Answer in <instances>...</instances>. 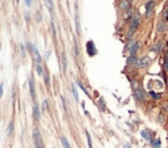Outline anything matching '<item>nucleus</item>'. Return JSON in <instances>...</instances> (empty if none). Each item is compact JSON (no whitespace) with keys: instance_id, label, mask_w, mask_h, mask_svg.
Returning a JSON list of instances; mask_svg holds the SVG:
<instances>
[{"instance_id":"1","label":"nucleus","mask_w":168,"mask_h":148,"mask_svg":"<svg viewBox=\"0 0 168 148\" xmlns=\"http://www.w3.org/2000/svg\"><path fill=\"white\" fill-rule=\"evenodd\" d=\"M131 84H133V88H134V97H135V100H137L138 102H143V101L146 100L145 91H143L139 85H135V83H134V81Z\"/></svg>"},{"instance_id":"2","label":"nucleus","mask_w":168,"mask_h":148,"mask_svg":"<svg viewBox=\"0 0 168 148\" xmlns=\"http://www.w3.org/2000/svg\"><path fill=\"white\" fill-rule=\"evenodd\" d=\"M26 48H28L29 51L34 55L36 64H41V63H42V58H41V55H40V52H38V50L36 48V46L33 45L32 42H26Z\"/></svg>"},{"instance_id":"3","label":"nucleus","mask_w":168,"mask_h":148,"mask_svg":"<svg viewBox=\"0 0 168 148\" xmlns=\"http://www.w3.org/2000/svg\"><path fill=\"white\" fill-rule=\"evenodd\" d=\"M33 135H34V143H36V148H43L42 140H41V134H40V131H38L37 128L34 130Z\"/></svg>"},{"instance_id":"4","label":"nucleus","mask_w":168,"mask_h":148,"mask_svg":"<svg viewBox=\"0 0 168 148\" xmlns=\"http://www.w3.org/2000/svg\"><path fill=\"white\" fill-rule=\"evenodd\" d=\"M87 52H88V55L89 57H93V55H96V47H95V45H93V42L92 41H88L87 42Z\"/></svg>"},{"instance_id":"5","label":"nucleus","mask_w":168,"mask_h":148,"mask_svg":"<svg viewBox=\"0 0 168 148\" xmlns=\"http://www.w3.org/2000/svg\"><path fill=\"white\" fill-rule=\"evenodd\" d=\"M33 117H34L36 121L41 119V109H40V106H38L37 102L33 104Z\"/></svg>"},{"instance_id":"6","label":"nucleus","mask_w":168,"mask_h":148,"mask_svg":"<svg viewBox=\"0 0 168 148\" xmlns=\"http://www.w3.org/2000/svg\"><path fill=\"white\" fill-rule=\"evenodd\" d=\"M29 91H30V96L33 100H36V87H34V80L33 77H29Z\"/></svg>"},{"instance_id":"7","label":"nucleus","mask_w":168,"mask_h":148,"mask_svg":"<svg viewBox=\"0 0 168 148\" xmlns=\"http://www.w3.org/2000/svg\"><path fill=\"white\" fill-rule=\"evenodd\" d=\"M145 7H146V16H151V13H152V8L155 7V0H150V1H147Z\"/></svg>"},{"instance_id":"8","label":"nucleus","mask_w":168,"mask_h":148,"mask_svg":"<svg viewBox=\"0 0 168 148\" xmlns=\"http://www.w3.org/2000/svg\"><path fill=\"white\" fill-rule=\"evenodd\" d=\"M141 135H142L143 139L148 140L150 143L154 140V138H152V132H151V131H148V130H142V131H141Z\"/></svg>"},{"instance_id":"9","label":"nucleus","mask_w":168,"mask_h":148,"mask_svg":"<svg viewBox=\"0 0 168 148\" xmlns=\"http://www.w3.org/2000/svg\"><path fill=\"white\" fill-rule=\"evenodd\" d=\"M120 9H122V11L130 9V1H129V0H121L120 1Z\"/></svg>"},{"instance_id":"10","label":"nucleus","mask_w":168,"mask_h":148,"mask_svg":"<svg viewBox=\"0 0 168 148\" xmlns=\"http://www.w3.org/2000/svg\"><path fill=\"white\" fill-rule=\"evenodd\" d=\"M138 25H139V18H138V17H133V18L130 20V28L137 29Z\"/></svg>"},{"instance_id":"11","label":"nucleus","mask_w":168,"mask_h":148,"mask_svg":"<svg viewBox=\"0 0 168 148\" xmlns=\"http://www.w3.org/2000/svg\"><path fill=\"white\" fill-rule=\"evenodd\" d=\"M138 50H139V42H135V45L131 47L130 50V57H135V54L138 52Z\"/></svg>"},{"instance_id":"12","label":"nucleus","mask_w":168,"mask_h":148,"mask_svg":"<svg viewBox=\"0 0 168 148\" xmlns=\"http://www.w3.org/2000/svg\"><path fill=\"white\" fill-rule=\"evenodd\" d=\"M148 62H150V60H148V58L147 57H143L142 59H141L139 67H141V68H146V67L148 65Z\"/></svg>"},{"instance_id":"13","label":"nucleus","mask_w":168,"mask_h":148,"mask_svg":"<svg viewBox=\"0 0 168 148\" xmlns=\"http://www.w3.org/2000/svg\"><path fill=\"white\" fill-rule=\"evenodd\" d=\"M62 68H63V72L67 71V58H66L64 52H62Z\"/></svg>"},{"instance_id":"14","label":"nucleus","mask_w":168,"mask_h":148,"mask_svg":"<svg viewBox=\"0 0 168 148\" xmlns=\"http://www.w3.org/2000/svg\"><path fill=\"white\" fill-rule=\"evenodd\" d=\"M72 94H74V98H75V100L79 101V93H77L76 84H72Z\"/></svg>"},{"instance_id":"15","label":"nucleus","mask_w":168,"mask_h":148,"mask_svg":"<svg viewBox=\"0 0 168 148\" xmlns=\"http://www.w3.org/2000/svg\"><path fill=\"white\" fill-rule=\"evenodd\" d=\"M150 96L152 97V100H160V98H162V94L156 93V92H154V91H150Z\"/></svg>"},{"instance_id":"16","label":"nucleus","mask_w":168,"mask_h":148,"mask_svg":"<svg viewBox=\"0 0 168 148\" xmlns=\"http://www.w3.org/2000/svg\"><path fill=\"white\" fill-rule=\"evenodd\" d=\"M60 142H62V144H63V147H64V148H71V145H70V143H68V140H67V138H66V136L60 138Z\"/></svg>"},{"instance_id":"17","label":"nucleus","mask_w":168,"mask_h":148,"mask_svg":"<svg viewBox=\"0 0 168 148\" xmlns=\"http://www.w3.org/2000/svg\"><path fill=\"white\" fill-rule=\"evenodd\" d=\"M152 50H154V51H156V52H162V50H163V45H162L160 42H156Z\"/></svg>"},{"instance_id":"18","label":"nucleus","mask_w":168,"mask_h":148,"mask_svg":"<svg viewBox=\"0 0 168 148\" xmlns=\"http://www.w3.org/2000/svg\"><path fill=\"white\" fill-rule=\"evenodd\" d=\"M43 80H45V84L46 85H50V75H49V72H43Z\"/></svg>"},{"instance_id":"19","label":"nucleus","mask_w":168,"mask_h":148,"mask_svg":"<svg viewBox=\"0 0 168 148\" xmlns=\"http://www.w3.org/2000/svg\"><path fill=\"white\" fill-rule=\"evenodd\" d=\"M135 60H137V57H129L127 60H126V64L131 65V64H134V63H135Z\"/></svg>"},{"instance_id":"20","label":"nucleus","mask_w":168,"mask_h":148,"mask_svg":"<svg viewBox=\"0 0 168 148\" xmlns=\"http://www.w3.org/2000/svg\"><path fill=\"white\" fill-rule=\"evenodd\" d=\"M151 144H152L154 148H159L160 144H162V142H160V139H154L152 142H151Z\"/></svg>"},{"instance_id":"21","label":"nucleus","mask_w":168,"mask_h":148,"mask_svg":"<svg viewBox=\"0 0 168 148\" xmlns=\"http://www.w3.org/2000/svg\"><path fill=\"white\" fill-rule=\"evenodd\" d=\"M36 70H37V74L40 76L43 75V68H42V64H36Z\"/></svg>"},{"instance_id":"22","label":"nucleus","mask_w":168,"mask_h":148,"mask_svg":"<svg viewBox=\"0 0 168 148\" xmlns=\"http://www.w3.org/2000/svg\"><path fill=\"white\" fill-rule=\"evenodd\" d=\"M86 135H87V142H88V147L89 148H93L92 147V138H91V134L88 131H86Z\"/></svg>"},{"instance_id":"23","label":"nucleus","mask_w":168,"mask_h":148,"mask_svg":"<svg viewBox=\"0 0 168 148\" xmlns=\"http://www.w3.org/2000/svg\"><path fill=\"white\" fill-rule=\"evenodd\" d=\"M13 134V123H9L8 125V130H7V135H8V136H11V135Z\"/></svg>"},{"instance_id":"24","label":"nucleus","mask_w":168,"mask_h":148,"mask_svg":"<svg viewBox=\"0 0 168 148\" xmlns=\"http://www.w3.org/2000/svg\"><path fill=\"white\" fill-rule=\"evenodd\" d=\"M76 84L79 85V88L82 89V91L84 92V93H86V94H88V91H87V88H86V87H84V85L82 84V81H79V80H77V81H76Z\"/></svg>"},{"instance_id":"25","label":"nucleus","mask_w":168,"mask_h":148,"mask_svg":"<svg viewBox=\"0 0 168 148\" xmlns=\"http://www.w3.org/2000/svg\"><path fill=\"white\" fill-rule=\"evenodd\" d=\"M134 45H135V41L130 39V41L127 42V45H126V50H129V51H130V50H131V47H133Z\"/></svg>"},{"instance_id":"26","label":"nucleus","mask_w":168,"mask_h":148,"mask_svg":"<svg viewBox=\"0 0 168 148\" xmlns=\"http://www.w3.org/2000/svg\"><path fill=\"white\" fill-rule=\"evenodd\" d=\"M46 4H47L49 9H50V12H53V8H54V5H53V0H45Z\"/></svg>"},{"instance_id":"27","label":"nucleus","mask_w":168,"mask_h":148,"mask_svg":"<svg viewBox=\"0 0 168 148\" xmlns=\"http://www.w3.org/2000/svg\"><path fill=\"white\" fill-rule=\"evenodd\" d=\"M100 110H101V111L105 110V102H104V98H100Z\"/></svg>"},{"instance_id":"28","label":"nucleus","mask_w":168,"mask_h":148,"mask_svg":"<svg viewBox=\"0 0 168 148\" xmlns=\"http://www.w3.org/2000/svg\"><path fill=\"white\" fill-rule=\"evenodd\" d=\"M135 30H137V29H133V28H130V30H129V34H127V38H129V39H131V37L134 35Z\"/></svg>"},{"instance_id":"29","label":"nucleus","mask_w":168,"mask_h":148,"mask_svg":"<svg viewBox=\"0 0 168 148\" xmlns=\"http://www.w3.org/2000/svg\"><path fill=\"white\" fill-rule=\"evenodd\" d=\"M163 67H164V71L168 72V55L165 57V59H164V64H163Z\"/></svg>"},{"instance_id":"30","label":"nucleus","mask_w":168,"mask_h":148,"mask_svg":"<svg viewBox=\"0 0 168 148\" xmlns=\"http://www.w3.org/2000/svg\"><path fill=\"white\" fill-rule=\"evenodd\" d=\"M47 105H49L47 100H43V102H42V111L47 110Z\"/></svg>"},{"instance_id":"31","label":"nucleus","mask_w":168,"mask_h":148,"mask_svg":"<svg viewBox=\"0 0 168 148\" xmlns=\"http://www.w3.org/2000/svg\"><path fill=\"white\" fill-rule=\"evenodd\" d=\"M60 100H62V105H63V110H64V111H67V106H66V98H64V97H60Z\"/></svg>"},{"instance_id":"32","label":"nucleus","mask_w":168,"mask_h":148,"mask_svg":"<svg viewBox=\"0 0 168 148\" xmlns=\"http://www.w3.org/2000/svg\"><path fill=\"white\" fill-rule=\"evenodd\" d=\"M162 109H163V111H164V113H167L168 111V102H164L162 105Z\"/></svg>"},{"instance_id":"33","label":"nucleus","mask_w":168,"mask_h":148,"mask_svg":"<svg viewBox=\"0 0 168 148\" xmlns=\"http://www.w3.org/2000/svg\"><path fill=\"white\" fill-rule=\"evenodd\" d=\"M163 30H164V24L160 22L159 25H158V31H163Z\"/></svg>"},{"instance_id":"34","label":"nucleus","mask_w":168,"mask_h":148,"mask_svg":"<svg viewBox=\"0 0 168 148\" xmlns=\"http://www.w3.org/2000/svg\"><path fill=\"white\" fill-rule=\"evenodd\" d=\"M131 17V8L126 11V14H125V18H130Z\"/></svg>"},{"instance_id":"35","label":"nucleus","mask_w":168,"mask_h":148,"mask_svg":"<svg viewBox=\"0 0 168 148\" xmlns=\"http://www.w3.org/2000/svg\"><path fill=\"white\" fill-rule=\"evenodd\" d=\"M74 48H75V55H79V48H77V43L74 42Z\"/></svg>"},{"instance_id":"36","label":"nucleus","mask_w":168,"mask_h":148,"mask_svg":"<svg viewBox=\"0 0 168 148\" xmlns=\"http://www.w3.org/2000/svg\"><path fill=\"white\" fill-rule=\"evenodd\" d=\"M158 121H159L160 123H163V122H164V114H160L159 117H158Z\"/></svg>"},{"instance_id":"37","label":"nucleus","mask_w":168,"mask_h":148,"mask_svg":"<svg viewBox=\"0 0 168 148\" xmlns=\"http://www.w3.org/2000/svg\"><path fill=\"white\" fill-rule=\"evenodd\" d=\"M3 89H4V84L0 83V97L3 96Z\"/></svg>"},{"instance_id":"38","label":"nucleus","mask_w":168,"mask_h":148,"mask_svg":"<svg viewBox=\"0 0 168 148\" xmlns=\"http://www.w3.org/2000/svg\"><path fill=\"white\" fill-rule=\"evenodd\" d=\"M20 47H21V52H23V57H25V46L21 45Z\"/></svg>"},{"instance_id":"39","label":"nucleus","mask_w":168,"mask_h":148,"mask_svg":"<svg viewBox=\"0 0 168 148\" xmlns=\"http://www.w3.org/2000/svg\"><path fill=\"white\" fill-rule=\"evenodd\" d=\"M51 30H53V35H55V26H54V22H51Z\"/></svg>"},{"instance_id":"40","label":"nucleus","mask_w":168,"mask_h":148,"mask_svg":"<svg viewBox=\"0 0 168 148\" xmlns=\"http://www.w3.org/2000/svg\"><path fill=\"white\" fill-rule=\"evenodd\" d=\"M25 4H26V7H30L32 5V0H25Z\"/></svg>"},{"instance_id":"41","label":"nucleus","mask_w":168,"mask_h":148,"mask_svg":"<svg viewBox=\"0 0 168 148\" xmlns=\"http://www.w3.org/2000/svg\"><path fill=\"white\" fill-rule=\"evenodd\" d=\"M36 18H37V21H41V16H40V13H37V16H36Z\"/></svg>"},{"instance_id":"42","label":"nucleus","mask_w":168,"mask_h":148,"mask_svg":"<svg viewBox=\"0 0 168 148\" xmlns=\"http://www.w3.org/2000/svg\"><path fill=\"white\" fill-rule=\"evenodd\" d=\"M125 148H131L130 143H126V144H125Z\"/></svg>"},{"instance_id":"43","label":"nucleus","mask_w":168,"mask_h":148,"mask_svg":"<svg viewBox=\"0 0 168 148\" xmlns=\"http://www.w3.org/2000/svg\"><path fill=\"white\" fill-rule=\"evenodd\" d=\"M164 20H168V13L164 14Z\"/></svg>"},{"instance_id":"44","label":"nucleus","mask_w":168,"mask_h":148,"mask_svg":"<svg viewBox=\"0 0 168 148\" xmlns=\"http://www.w3.org/2000/svg\"><path fill=\"white\" fill-rule=\"evenodd\" d=\"M165 13H168V5H167V8H165V11H164V14Z\"/></svg>"},{"instance_id":"45","label":"nucleus","mask_w":168,"mask_h":148,"mask_svg":"<svg viewBox=\"0 0 168 148\" xmlns=\"http://www.w3.org/2000/svg\"><path fill=\"white\" fill-rule=\"evenodd\" d=\"M165 29H167V30H168V25H167V26H165Z\"/></svg>"},{"instance_id":"46","label":"nucleus","mask_w":168,"mask_h":148,"mask_svg":"<svg viewBox=\"0 0 168 148\" xmlns=\"http://www.w3.org/2000/svg\"><path fill=\"white\" fill-rule=\"evenodd\" d=\"M167 47H168V41H167Z\"/></svg>"},{"instance_id":"47","label":"nucleus","mask_w":168,"mask_h":148,"mask_svg":"<svg viewBox=\"0 0 168 148\" xmlns=\"http://www.w3.org/2000/svg\"><path fill=\"white\" fill-rule=\"evenodd\" d=\"M16 3H18V0H16Z\"/></svg>"}]
</instances>
